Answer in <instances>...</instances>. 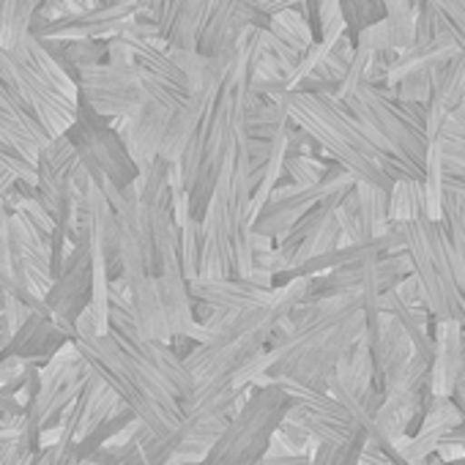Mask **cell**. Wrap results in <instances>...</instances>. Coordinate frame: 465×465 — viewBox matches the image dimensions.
<instances>
[{
  "mask_svg": "<svg viewBox=\"0 0 465 465\" xmlns=\"http://www.w3.org/2000/svg\"><path fill=\"white\" fill-rule=\"evenodd\" d=\"M36 449L28 440H15V443H0V465H34L36 462Z\"/></svg>",
  "mask_w": 465,
  "mask_h": 465,
  "instance_id": "40",
  "label": "cell"
},
{
  "mask_svg": "<svg viewBox=\"0 0 465 465\" xmlns=\"http://www.w3.org/2000/svg\"><path fill=\"white\" fill-rule=\"evenodd\" d=\"M340 6H342V17H345V25H348V36L353 42L367 28H372L381 20H386L383 0H340Z\"/></svg>",
  "mask_w": 465,
  "mask_h": 465,
  "instance_id": "30",
  "label": "cell"
},
{
  "mask_svg": "<svg viewBox=\"0 0 465 465\" xmlns=\"http://www.w3.org/2000/svg\"><path fill=\"white\" fill-rule=\"evenodd\" d=\"M200 252H203V236H200V222L189 219L181 224V266L189 282L200 277Z\"/></svg>",
  "mask_w": 465,
  "mask_h": 465,
  "instance_id": "33",
  "label": "cell"
},
{
  "mask_svg": "<svg viewBox=\"0 0 465 465\" xmlns=\"http://www.w3.org/2000/svg\"><path fill=\"white\" fill-rule=\"evenodd\" d=\"M269 31L277 39H282L285 45H291L293 50H299V53H307L312 45H318V36H315V31L307 23V17H304L302 9H288V12L272 17Z\"/></svg>",
  "mask_w": 465,
  "mask_h": 465,
  "instance_id": "28",
  "label": "cell"
},
{
  "mask_svg": "<svg viewBox=\"0 0 465 465\" xmlns=\"http://www.w3.org/2000/svg\"><path fill=\"white\" fill-rule=\"evenodd\" d=\"M432 145L438 148L443 167H454V170H465V110H454L446 115L438 137L432 140Z\"/></svg>",
  "mask_w": 465,
  "mask_h": 465,
  "instance_id": "26",
  "label": "cell"
},
{
  "mask_svg": "<svg viewBox=\"0 0 465 465\" xmlns=\"http://www.w3.org/2000/svg\"><path fill=\"white\" fill-rule=\"evenodd\" d=\"M282 386L293 400L288 419L302 424L315 438V443H348L370 432L331 391H321L299 383H282Z\"/></svg>",
  "mask_w": 465,
  "mask_h": 465,
  "instance_id": "15",
  "label": "cell"
},
{
  "mask_svg": "<svg viewBox=\"0 0 465 465\" xmlns=\"http://www.w3.org/2000/svg\"><path fill=\"white\" fill-rule=\"evenodd\" d=\"M80 457H77V443L72 440H64L58 446H50V449H42L36 454V462L34 465H77Z\"/></svg>",
  "mask_w": 465,
  "mask_h": 465,
  "instance_id": "39",
  "label": "cell"
},
{
  "mask_svg": "<svg viewBox=\"0 0 465 465\" xmlns=\"http://www.w3.org/2000/svg\"><path fill=\"white\" fill-rule=\"evenodd\" d=\"M80 99L107 121L132 118L145 104L143 69L137 64H96L77 72Z\"/></svg>",
  "mask_w": 465,
  "mask_h": 465,
  "instance_id": "12",
  "label": "cell"
},
{
  "mask_svg": "<svg viewBox=\"0 0 465 465\" xmlns=\"http://www.w3.org/2000/svg\"><path fill=\"white\" fill-rule=\"evenodd\" d=\"M137 15V6H110V9H96L80 17H69L45 28H34L31 36L39 42H110L121 36L126 23Z\"/></svg>",
  "mask_w": 465,
  "mask_h": 465,
  "instance_id": "19",
  "label": "cell"
},
{
  "mask_svg": "<svg viewBox=\"0 0 465 465\" xmlns=\"http://www.w3.org/2000/svg\"><path fill=\"white\" fill-rule=\"evenodd\" d=\"M291 408L293 400L282 383L247 389L239 411L230 416L222 438L200 465H261Z\"/></svg>",
  "mask_w": 465,
  "mask_h": 465,
  "instance_id": "9",
  "label": "cell"
},
{
  "mask_svg": "<svg viewBox=\"0 0 465 465\" xmlns=\"http://www.w3.org/2000/svg\"><path fill=\"white\" fill-rule=\"evenodd\" d=\"M310 280H293L277 288V299L266 307L247 310L239 315L211 312L203 326L211 334L208 342L197 345L183 361L197 383V391L227 389L252 359L266 353L280 329L291 321L293 310L307 304Z\"/></svg>",
  "mask_w": 465,
  "mask_h": 465,
  "instance_id": "3",
  "label": "cell"
},
{
  "mask_svg": "<svg viewBox=\"0 0 465 465\" xmlns=\"http://www.w3.org/2000/svg\"><path fill=\"white\" fill-rule=\"evenodd\" d=\"M440 222H443L449 239H451L454 258H457V272H460V282H462V293H465V200L457 197V194H446Z\"/></svg>",
  "mask_w": 465,
  "mask_h": 465,
  "instance_id": "29",
  "label": "cell"
},
{
  "mask_svg": "<svg viewBox=\"0 0 465 465\" xmlns=\"http://www.w3.org/2000/svg\"><path fill=\"white\" fill-rule=\"evenodd\" d=\"M443 194H457L465 200V170L443 167Z\"/></svg>",
  "mask_w": 465,
  "mask_h": 465,
  "instance_id": "41",
  "label": "cell"
},
{
  "mask_svg": "<svg viewBox=\"0 0 465 465\" xmlns=\"http://www.w3.org/2000/svg\"><path fill=\"white\" fill-rule=\"evenodd\" d=\"M0 83H4V88H9L17 99H23V104L39 118V124L45 126V132L53 140L64 137L74 126L80 102H72L58 88H53L28 64V58L20 47H15V50L0 47Z\"/></svg>",
  "mask_w": 465,
  "mask_h": 465,
  "instance_id": "11",
  "label": "cell"
},
{
  "mask_svg": "<svg viewBox=\"0 0 465 465\" xmlns=\"http://www.w3.org/2000/svg\"><path fill=\"white\" fill-rule=\"evenodd\" d=\"M189 296L194 302V318L203 323L211 312L239 315L247 310L266 307L277 299L274 280L263 272H255L252 280H211L197 277L189 282Z\"/></svg>",
  "mask_w": 465,
  "mask_h": 465,
  "instance_id": "16",
  "label": "cell"
},
{
  "mask_svg": "<svg viewBox=\"0 0 465 465\" xmlns=\"http://www.w3.org/2000/svg\"><path fill=\"white\" fill-rule=\"evenodd\" d=\"M6 299H9V291L0 285V312H4V307H6Z\"/></svg>",
  "mask_w": 465,
  "mask_h": 465,
  "instance_id": "44",
  "label": "cell"
},
{
  "mask_svg": "<svg viewBox=\"0 0 465 465\" xmlns=\"http://www.w3.org/2000/svg\"><path fill=\"white\" fill-rule=\"evenodd\" d=\"M263 53H266L263 31L247 28L239 42L236 58H232L211 83L200 126L183 159L175 164L181 175V186L189 197L192 219L197 222H203L208 203L213 197V189L222 178V170L230 162L232 151H236L239 140L244 137L247 110L255 96L252 91L255 66Z\"/></svg>",
  "mask_w": 465,
  "mask_h": 465,
  "instance_id": "1",
  "label": "cell"
},
{
  "mask_svg": "<svg viewBox=\"0 0 465 465\" xmlns=\"http://www.w3.org/2000/svg\"><path fill=\"white\" fill-rule=\"evenodd\" d=\"M36 310L34 307H28L25 302H20L17 296H9L6 299V307H4V312H0V329H4L9 337H15L28 321H31V315H34Z\"/></svg>",
  "mask_w": 465,
  "mask_h": 465,
  "instance_id": "38",
  "label": "cell"
},
{
  "mask_svg": "<svg viewBox=\"0 0 465 465\" xmlns=\"http://www.w3.org/2000/svg\"><path fill=\"white\" fill-rule=\"evenodd\" d=\"M389 200H391L389 192L367 186V183H353L345 192L337 208V216L345 232V244H364L391 230Z\"/></svg>",
  "mask_w": 465,
  "mask_h": 465,
  "instance_id": "17",
  "label": "cell"
},
{
  "mask_svg": "<svg viewBox=\"0 0 465 465\" xmlns=\"http://www.w3.org/2000/svg\"><path fill=\"white\" fill-rule=\"evenodd\" d=\"M462 367H465V326L457 321L438 323L435 359H432V397H454Z\"/></svg>",
  "mask_w": 465,
  "mask_h": 465,
  "instance_id": "22",
  "label": "cell"
},
{
  "mask_svg": "<svg viewBox=\"0 0 465 465\" xmlns=\"http://www.w3.org/2000/svg\"><path fill=\"white\" fill-rule=\"evenodd\" d=\"M66 137L72 140L80 156V164L88 170L94 183L113 186L118 192H126L132 183H137L140 167L134 164L118 129L107 118L94 113L83 99H80L77 121L66 132Z\"/></svg>",
  "mask_w": 465,
  "mask_h": 465,
  "instance_id": "10",
  "label": "cell"
},
{
  "mask_svg": "<svg viewBox=\"0 0 465 465\" xmlns=\"http://www.w3.org/2000/svg\"><path fill=\"white\" fill-rule=\"evenodd\" d=\"M367 443H370V432L348 443H318L312 454V465H361Z\"/></svg>",
  "mask_w": 465,
  "mask_h": 465,
  "instance_id": "31",
  "label": "cell"
},
{
  "mask_svg": "<svg viewBox=\"0 0 465 465\" xmlns=\"http://www.w3.org/2000/svg\"><path fill=\"white\" fill-rule=\"evenodd\" d=\"M331 162L318 159L315 153H288L285 159V181L296 186H315L326 178Z\"/></svg>",
  "mask_w": 465,
  "mask_h": 465,
  "instance_id": "32",
  "label": "cell"
},
{
  "mask_svg": "<svg viewBox=\"0 0 465 465\" xmlns=\"http://www.w3.org/2000/svg\"><path fill=\"white\" fill-rule=\"evenodd\" d=\"M432 69H421V72H413V74L402 77L391 88L394 96L400 102H413V104H427L430 107V99H432Z\"/></svg>",
  "mask_w": 465,
  "mask_h": 465,
  "instance_id": "35",
  "label": "cell"
},
{
  "mask_svg": "<svg viewBox=\"0 0 465 465\" xmlns=\"http://www.w3.org/2000/svg\"><path fill=\"white\" fill-rule=\"evenodd\" d=\"M446 23L460 55L465 58V0H427Z\"/></svg>",
  "mask_w": 465,
  "mask_h": 465,
  "instance_id": "34",
  "label": "cell"
},
{
  "mask_svg": "<svg viewBox=\"0 0 465 465\" xmlns=\"http://www.w3.org/2000/svg\"><path fill=\"white\" fill-rule=\"evenodd\" d=\"M389 216L391 224L413 222L427 216V197H424V181H400L391 189L389 200Z\"/></svg>",
  "mask_w": 465,
  "mask_h": 465,
  "instance_id": "27",
  "label": "cell"
},
{
  "mask_svg": "<svg viewBox=\"0 0 465 465\" xmlns=\"http://www.w3.org/2000/svg\"><path fill=\"white\" fill-rule=\"evenodd\" d=\"M255 173L247 151V134L239 140L222 178L213 189L208 211L200 222L203 252L200 277L252 280L255 277Z\"/></svg>",
  "mask_w": 465,
  "mask_h": 465,
  "instance_id": "4",
  "label": "cell"
},
{
  "mask_svg": "<svg viewBox=\"0 0 465 465\" xmlns=\"http://www.w3.org/2000/svg\"><path fill=\"white\" fill-rule=\"evenodd\" d=\"M20 50L25 53V58H28V64L53 85V88H58L64 96H69L72 102H80V88H77V80L47 53V47L36 39V36H28L23 45H20Z\"/></svg>",
  "mask_w": 465,
  "mask_h": 465,
  "instance_id": "25",
  "label": "cell"
},
{
  "mask_svg": "<svg viewBox=\"0 0 465 465\" xmlns=\"http://www.w3.org/2000/svg\"><path fill=\"white\" fill-rule=\"evenodd\" d=\"M39 4L42 0H0V47L15 50L31 36Z\"/></svg>",
  "mask_w": 465,
  "mask_h": 465,
  "instance_id": "24",
  "label": "cell"
},
{
  "mask_svg": "<svg viewBox=\"0 0 465 465\" xmlns=\"http://www.w3.org/2000/svg\"><path fill=\"white\" fill-rule=\"evenodd\" d=\"M342 104L361 121L367 134L375 140V145L416 170L421 178L427 175V162H430V107L427 104H413V102H400L391 88L386 85H370L359 83Z\"/></svg>",
  "mask_w": 465,
  "mask_h": 465,
  "instance_id": "7",
  "label": "cell"
},
{
  "mask_svg": "<svg viewBox=\"0 0 465 465\" xmlns=\"http://www.w3.org/2000/svg\"><path fill=\"white\" fill-rule=\"evenodd\" d=\"M293 126L307 132L329 162L345 167L356 183H367L391 194L400 181H424L400 159L383 153L367 134L361 121L334 96L291 91L277 99Z\"/></svg>",
  "mask_w": 465,
  "mask_h": 465,
  "instance_id": "5",
  "label": "cell"
},
{
  "mask_svg": "<svg viewBox=\"0 0 465 465\" xmlns=\"http://www.w3.org/2000/svg\"><path fill=\"white\" fill-rule=\"evenodd\" d=\"M17 183H20V181H17V175H12L9 170L0 167V203L6 200V194H9Z\"/></svg>",
  "mask_w": 465,
  "mask_h": 465,
  "instance_id": "42",
  "label": "cell"
},
{
  "mask_svg": "<svg viewBox=\"0 0 465 465\" xmlns=\"http://www.w3.org/2000/svg\"><path fill=\"white\" fill-rule=\"evenodd\" d=\"M353 183H356L353 175L345 167H340L337 162H331L326 178L315 186H296V183L282 181L274 189V194L269 197V203L261 208V213L255 219V232L272 242H280L304 213H310L323 200L351 189Z\"/></svg>",
  "mask_w": 465,
  "mask_h": 465,
  "instance_id": "13",
  "label": "cell"
},
{
  "mask_svg": "<svg viewBox=\"0 0 465 465\" xmlns=\"http://www.w3.org/2000/svg\"><path fill=\"white\" fill-rule=\"evenodd\" d=\"M348 34L340 0H321V42H340Z\"/></svg>",
  "mask_w": 465,
  "mask_h": 465,
  "instance_id": "36",
  "label": "cell"
},
{
  "mask_svg": "<svg viewBox=\"0 0 465 465\" xmlns=\"http://www.w3.org/2000/svg\"><path fill=\"white\" fill-rule=\"evenodd\" d=\"M12 224H15V236L20 244L23 269H25V277L31 282V291L39 302H47V296L55 285L53 236L45 232L42 227H36L31 219H25L23 213H12Z\"/></svg>",
  "mask_w": 465,
  "mask_h": 465,
  "instance_id": "21",
  "label": "cell"
},
{
  "mask_svg": "<svg viewBox=\"0 0 465 465\" xmlns=\"http://www.w3.org/2000/svg\"><path fill=\"white\" fill-rule=\"evenodd\" d=\"M170 121H173V110H167L159 102L145 99V104H143V110L137 115L118 118V121H110V124L118 129V134L126 143L134 164L143 173V170H148L159 159L164 137H167V129H170Z\"/></svg>",
  "mask_w": 465,
  "mask_h": 465,
  "instance_id": "18",
  "label": "cell"
},
{
  "mask_svg": "<svg viewBox=\"0 0 465 465\" xmlns=\"http://www.w3.org/2000/svg\"><path fill=\"white\" fill-rule=\"evenodd\" d=\"M361 465H375V462H370V460L364 457V460H361Z\"/></svg>",
  "mask_w": 465,
  "mask_h": 465,
  "instance_id": "45",
  "label": "cell"
},
{
  "mask_svg": "<svg viewBox=\"0 0 465 465\" xmlns=\"http://www.w3.org/2000/svg\"><path fill=\"white\" fill-rule=\"evenodd\" d=\"M66 342H72L50 315L34 312L31 321L12 337L9 348L4 356H15V359H25V361H36V364H47Z\"/></svg>",
  "mask_w": 465,
  "mask_h": 465,
  "instance_id": "23",
  "label": "cell"
},
{
  "mask_svg": "<svg viewBox=\"0 0 465 465\" xmlns=\"http://www.w3.org/2000/svg\"><path fill=\"white\" fill-rule=\"evenodd\" d=\"M413 272L408 252H394V255H383L359 266H345L337 272H329L323 277L310 280V293H307V304L310 302H321V299H331V296H364V299H378L389 291L397 288L400 280H405Z\"/></svg>",
  "mask_w": 465,
  "mask_h": 465,
  "instance_id": "14",
  "label": "cell"
},
{
  "mask_svg": "<svg viewBox=\"0 0 465 465\" xmlns=\"http://www.w3.org/2000/svg\"><path fill=\"white\" fill-rule=\"evenodd\" d=\"M405 232V252L421 291V304L435 323L457 321L465 326V293L457 272V258L443 222L430 216L400 222Z\"/></svg>",
  "mask_w": 465,
  "mask_h": 465,
  "instance_id": "8",
  "label": "cell"
},
{
  "mask_svg": "<svg viewBox=\"0 0 465 465\" xmlns=\"http://www.w3.org/2000/svg\"><path fill=\"white\" fill-rule=\"evenodd\" d=\"M277 438H280V440H282L293 454H315V449H318L315 438H312L302 424H296V421H293V419H288V416H285V421H282V427H280Z\"/></svg>",
  "mask_w": 465,
  "mask_h": 465,
  "instance_id": "37",
  "label": "cell"
},
{
  "mask_svg": "<svg viewBox=\"0 0 465 465\" xmlns=\"http://www.w3.org/2000/svg\"><path fill=\"white\" fill-rule=\"evenodd\" d=\"M74 342L85 367L96 378H102L153 435L181 438L186 421L183 405L167 391L159 375L124 342H118L113 334H99L91 310L80 315Z\"/></svg>",
  "mask_w": 465,
  "mask_h": 465,
  "instance_id": "6",
  "label": "cell"
},
{
  "mask_svg": "<svg viewBox=\"0 0 465 465\" xmlns=\"http://www.w3.org/2000/svg\"><path fill=\"white\" fill-rule=\"evenodd\" d=\"M454 402L460 405V411L465 413V367H462V375L457 381V389H454Z\"/></svg>",
  "mask_w": 465,
  "mask_h": 465,
  "instance_id": "43",
  "label": "cell"
},
{
  "mask_svg": "<svg viewBox=\"0 0 465 465\" xmlns=\"http://www.w3.org/2000/svg\"><path fill=\"white\" fill-rule=\"evenodd\" d=\"M50 134L39 124V118L17 99L9 88L0 91V143L17 151L25 162L36 167L42 151L50 145Z\"/></svg>",
  "mask_w": 465,
  "mask_h": 465,
  "instance_id": "20",
  "label": "cell"
},
{
  "mask_svg": "<svg viewBox=\"0 0 465 465\" xmlns=\"http://www.w3.org/2000/svg\"><path fill=\"white\" fill-rule=\"evenodd\" d=\"M364 331V296L348 293L302 304L266 351L269 370L261 383H299L329 391L331 372Z\"/></svg>",
  "mask_w": 465,
  "mask_h": 465,
  "instance_id": "2",
  "label": "cell"
}]
</instances>
